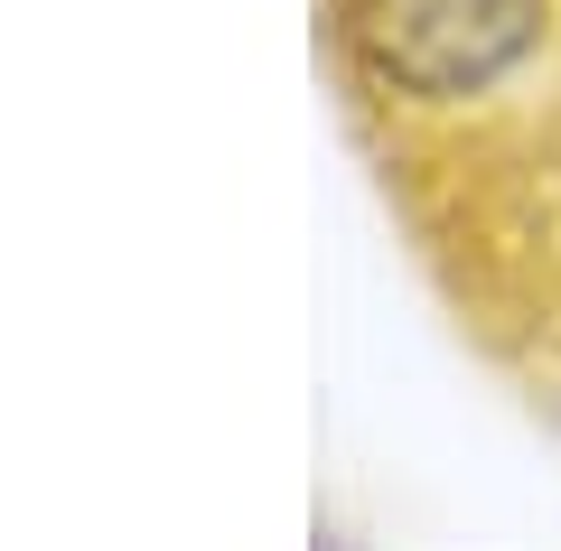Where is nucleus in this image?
Wrapping results in <instances>:
<instances>
[{"label": "nucleus", "instance_id": "1", "mask_svg": "<svg viewBox=\"0 0 561 551\" xmlns=\"http://www.w3.org/2000/svg\"><path fill=\"white\" fill-rule=\"evenodd\" d=\"M328 38L459 328L561 412V0H328Z\"/></svg>", "mask_w": 561, "mask_h": 551}]
</instances>
